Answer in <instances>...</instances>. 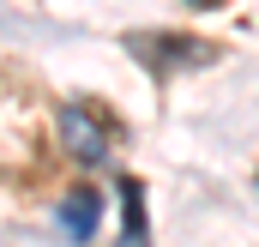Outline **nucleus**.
Returning a JSON list of instances; mask_svg holds the SVG:
<instances>
[{
  "mask_svg": "<svg viewBox=\"0 0 259 247\" xmlns=\"http://www.w3.org/2000/svg\"><path fill=\"white\" fill-rule=\"evenodd\" d=\"M61 139H66V151H72L78 163H103V157H109V133L91 121L78 103H66V109H61Z\"/></svg>",
  "mask_w": 259,
  "mask_h": 247,
  "instance_id": "f257e3e1",
  "label": "nucleus"
},
{
  "mask_svg": "<svg viewBox=\"0 0 259 247\" xmlns=\"http://www.w3.org/2000/svg\"><path fill=\"white\" fill-rule=\"evenodd\" d=\"M187 6H223V0H187Z\"/></svg>",
  "mask_w": 259,
  "mask_h": 247,
  "instance_id": "20e7f679",
  "label": "nucleus"
},
{
  "mask_svg": "<svg viewBox=\"0 0 259 247\" xmlns=\"http://www.w3.org/2000/svg\"><path fill=\"white\" fill-rule=\"evenodd\" d=\"M55 217H61V229L72 235V241H91L97 223H103V193H97V187H72V193L61 199Z\"/></svg>",
  "mask_w": 259,
  "mask_h": 247,
  "instance_id": "f03ea898",
  "label": "nucleus"
},
{
  "mask_svg": "<svg viewBox=\"0 0 259 247\" xmlns=\"http://www.w3.org/2000/svg\"><path fill=\"white\" fill-rule=\"evenodd\" d=\"M121 205H127V223H121V229H127V241H139V235H145V193H139V187H121Z\"/></svg>",
  "mask_w": 259,
  "mask_h": 247,
  "instance_id": "7ed1b4c3",
  "label": "nucleus"
}]
</instances>
